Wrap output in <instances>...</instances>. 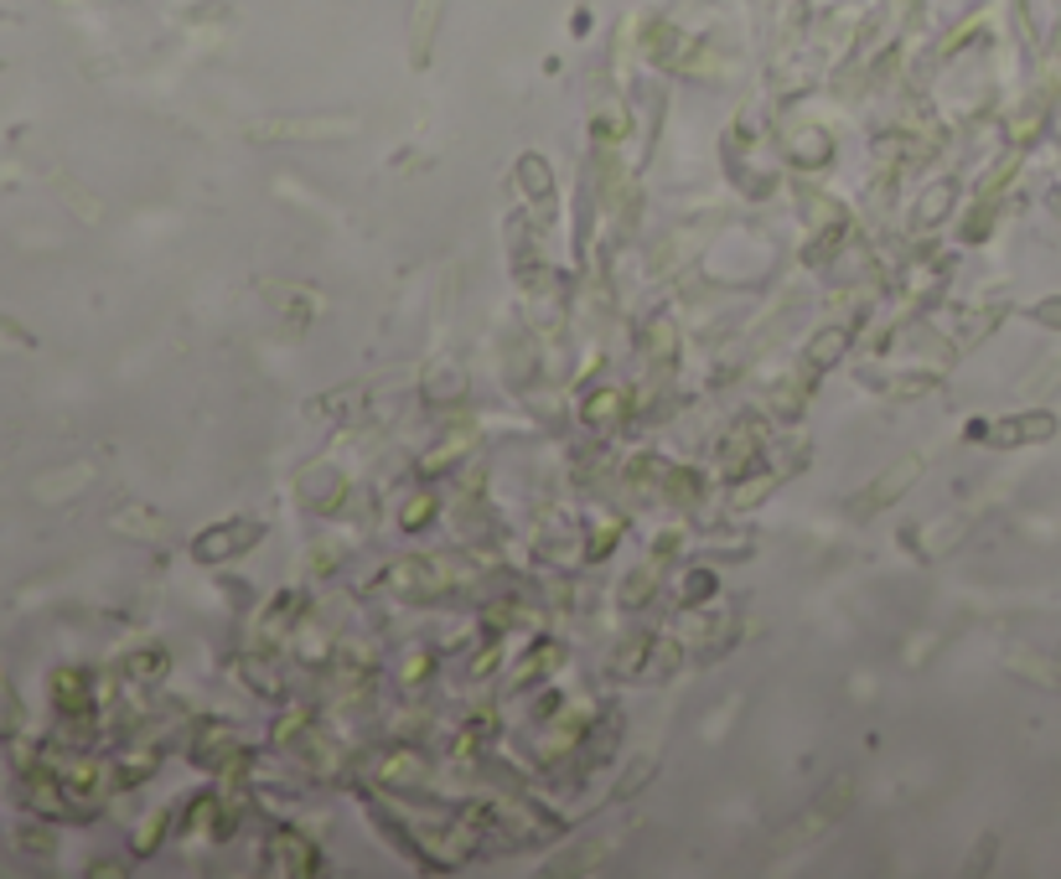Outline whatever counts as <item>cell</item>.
<instances>
[{"instance_id": "e0dca14e", "label": "cell", "mask_w": 1061, "mask_h": 879, "mask_svg": "<svg viewBox=\"0 0 1061 879\" xmlns=\"http://www.w3.org/2000/svg\"><path fill=\"white\" fill-rule=\"evenodd\" d=\"M462 393H466V372L462 368H445V362H441V368L425 378V399H430V404H456Z\"/></svg>"}, {"instance_id": "6da1fadb", "label": "cell", "mask_w": 1061, "mask_h": 879, "mask_svg": "<svg viewBox=\"0 0 1061 879\" xmlns=\"http://www.w3.org/2000/svg\"><path fill=\"white\" fill-rule=\"evenodd\" d=\"M243 135L255 145H270V140H347L358 135V119L353 115H311V119H255Z\"/></svg>"}, {"instance_id": "52a82bcc", "label": "cell", "mask_w": 1061, "mask_h": 879, "mask_svg": "<svg viewBox=\"0 0 1061 879\" xmlns=\"http://www.w3.org/2000/svg\"><path fill=\"white\" fill-rule=\"evenodd\" d=\"M953 203H959V186L953 182H932L917 197V207H911V238H927L932 228H942L948 223V213H953Z\"/></svg>"}, {"instance_id": "4fadbf2b", "label": "cell", "mask_w": 1061, "mask_h": 879, "mask_svg": "<svg viewBox=\"0 0 1061 879\" xmlns=\"http://www.w3.org/2000/svg\"><path fill=\"white\" fill-rule=\"evenodd\" d=\"M274 854H280V864H285L291 875H316V869H322V859H306L316 848H311L301 833H274Z\"/></svg>"}, {"instance_id": "7402d4cb", "label": "cell", "mask_w": 1061, "mask_h": 879, "mask_svg": "<svg viewBox=\"0 0 1061 879\" xmlns=\"http://www.w3.org/2000/svg\"><path fill=\"white\" fill-rule=\"evenodd\" d=\"M617 543H621V518H600V523L591 528V543H585V564H600Z\"/></svg>"}, {"instance_id": "8992f818", "label": "cell", "mask_w": 1061, "mask_h": 879, "mask_svg": "<svg viewBox=\"0 0 1061 879\" xmlns=\"http://www.w3.org/2000/svg\"><path fill=\"white\" fill-rule=\"evenodd\" d=\"M301 621V595L295 590H280L270 600V610H259V621H255V642L249 647H259V652H274V647L285 642V631Z\"/></svg>"}, {"instance_id": "277c9868", "label": "cell", "mask_w": 1061, "mask_h": 879, "mask_svg": "<svg viewBox=\"0 0 1061 879\" xmlns=\"http://www.w3.org/2000/svg\"><path fill=\"white\" fill-rule=\"evenodd\" d=\"M922 471H927V460L917 456V451H911V456H901V460H890L886 471L875 476V487H865V491H859V497H855V502H849V508H855L859 518H870V512L890 508L896 497H907V491L917 487V476H922Z\"/></svg>"}, {"instance_id": "5b68a950", "label": "cell", "mask_w": 1061, "mask_h": 879, "mask_svg": "<svg viewBox=\"0 0 1061 879\" xmlns=\"http://www.w3.org/2000/svg\"><path fill=\"white\" fill-rule=\"evenodd\" d=\"M513 182L518 192H523V203L539 213V228H544L549 218H554V171H549L544 155H523L513 166Z\"/></svg>"}, {"instance_id": "9c48e42d", "label": "cell", "mask_w": 1061, "mask_h": 879, "mask_svg": "<svg viewBox=\"0 0 1061 879\" xmlns=\"http://www.w3.org/2000/svg\"><path fill=\"white\" fill-rule=\"evenodd\" d=\"M829 155H834V140L803 124V130H788V161L798 171H813V166H829Z\"/></svg>"}, {"instance_id": "603a6c76", "label": "cell", "mask_w": 1061, "mask_h": 879, "mask_svg": "<svg viewBox=\"0 0 1061 879\" xmlns=\"http://www.w3.org/2000/svg\"><path fill=\"white\" fill-rule=\"evenodd\" d=\"M472 451V430H462V435H445V445L435 451V456H425V476L445 471V466H456V460Z\"/></svg>"}, {"instance_id": "5bb4252c", "label": "cell", "mask_w": 1061, "mask_h": 879, "mask_svg": "<svg viewBox=\"0 0 1061 879\" xmlns=\"http://www.w3.org/2000/svg\"><path fill=\"white\" fill-rule=\"evenodd\" d=\"M673 352H679V326L668 316H652L648 322V357L652 368H673Z\"/></svg>"}, {"instance_id": "7a4b0ae2", "label": "cell", "mask_w": 1061, "mask_h": 879, "mask_svg": "<svg viewBox=\"0 0 1061 879\" xmlns=\"http://www.w3.org/2000/svg\"><path fill=\"white\" fill-rule=\"evenodd\" d=\"M259 539H264V523L234 518V523H218V528H207V533H197V539H192V558H197V564H234V558H239L243 549H255Z\"/></svg>"}, {"instance_id": "44dd1931", "label": "cell", "mask_w": 1061, "mask_h": 879, "mask_svg": "<svg viewBox=\"0 0 1061 879\" xmlns=\"http://www.w3.org/2000/svg\"><path fill=\"white\" fill-rule=\"evenodd\" d=\"M849 802H855V781H849V777H834V781H829V786L819 792L813 812H823V817L834 823V817H844V807H849Z\"/></svg>"}, {"instance_id": "ffe728a7", "label": "cell", "mask_w": 1061, "mask_h": 879, "mask_svg": "<svg viewBox=\"0 0 1061 879\" xmlns=\"http://www.w3.org/2000/svg\"><path fill=\"white\" fill-rule=\"evenodd\" d=\"M782 481H788L782 471L751 476V487H736V491H730V512H751V508H761V502H767V497H771L777 487H782Z\"/></svg>"}, {"instance_id": "2e32d148", "label": "cell", "mask_w": 1061, "mask_h": 879, "mask_svg": "<svg viewBox=\"0 0 1061 879\" xmlns=\"http://www.w3.org/2000/svg\"><path fill=\"white\" fill-rule=\"evenodd\" d=\"M658 579H663V558L658 564H637L632 575H627V585H621V606H648V595L658 590Z\"/></svg>"}, {"instance_id": "3957f363", "label": "cell", "mask_w": 1061, "mask_h": 879, "mask_svg": "<svg viewBox=\"0 0 1061 879\" xmlns=\"http://www.w3.org/2000/svg\"><path fill=\"white\" fill-rule=\"evenodd\" d=\"M1051 435H1057V420H1051V414H1015V420L968 424V440H974V445H994V451L1036 445V440H1051Z\"/></svg>"}, {"instance_id": "ba28073f", "label": "cell", "mask_w": 1061, "mask_h": 879, "mask_svg": "<svg viewBox=\"0 0 1061 879\" xmlns=\"http://www.w3.org/2000/svg\"><path fill=\"white\" fill-rule=\"evenodd\" d=\"M855 332H859V326H849V322H829L819 337L808 341V368H813V372L834 368V362H840V357L855 347Z\"/></svg>"}, {"instance_id": "cb8c5ba5", "label": "cell", "mask_w": 1061, "mask_h": 879, "mask_svg": "<svg viewBox=\"0 0 1061 879\" xmlns=\"http://www.w3.org/2000/svg\"><path fill=\"white\" fill-rule=\"evenodd\" d=\"M715 595V575L710 569H689V579H684V590H679V606L684 610H694L700 600H710Z\"/></svg>"}, {"instance_id": "30bf717a", "label": "cell", "mask_w": 1061, "mask_h": 879, "mask_svg": "<svg viewBox=\"0 0 1061 879\" xmlns=\"http://www.w3.org/2000/svg\"><path fill=\"white\" fill-rule=\"evenodd\" d=\"M378 781H383V786H425L430 766H425V756H414V750H394L389 761H378Z\"/></svg>"}, {"instance_id": "ac0fdd59", "label": "cell", "mask_w": 1061, "mask_h": 879, "mask_svg": "<svg viewBox=\"0 0 1061 879\" xmlns=\"http://www.w3.org/2000/svg\"><path fill=\"white\" fill-rule=\"evenodd\" d=\"M435 512H441V497H435L430 487H420L410 502L399 508V528H404V533H420V528H430V518H435Z\"/></svg>"}, {"instance_id": "d4e9b609", "label": "cell", "mask_w": 1061, "mask_h": 879, "mask_svg": "<svg viewBox=\"0 0 1061 879\" xmlns=\"http://www.w3.org/2000/svg\"><path fill=\"white\" fill-rule=\"evenodd\" d=\"M166 823H172V812H166V807H155L151 817H145V828L136 833V854H151V848H155V838L166 833Z\"/></svg>"}, {"instance_id": "d6986e66", "label": "cell", "mask_w": 1061, "mask_h": 879, "mask_svg": "<svg viewBox=\"0 0 1061 879\" xmlns=\"http://www.w3.org/2000/svg\"><path fill=\"white\" fill-rule=\"evenodd\" d=\"M435 17H441V0H420V11H414V68H425V63H430Z\"/></svg>"}, {"instance_id": "7c38bea8", "label": "cell", "mask_w": 1061, "mask_h": 879, "mask_svg": "<svg viewBox=\"0 0 1061 879\" xmlns=\"http://www.w3.org/2000/svg\"><path fill=\"white\" fill-rule=\"evenodd\" d=\"M565 662V647L560 642H544V652H523V662L513 668V677H508V688H523L529 677H544V673H554Z\"/></svg>"}, {"instance_id": "4316f807", "label": "cell", "mask_w": 1061, "mask_h": 879, "mask_svg": "<svg viewBox=\"0 0 1061 879\" xmlns=\"http://www.w3.org/2000/svg\"><path fill=\"white\" fill-rule=\"evenodd\" d=\"M1030 322L1057 326V332H1061V295H1051V301H1036V305H1030Z\"/></svg>"}, {"instance_id": "484cf974", "label": "cell", "mask_w": 1061, "mask_h": 879, "mask_svg": "<svg viewBox=\"0 0 1061 879\" xmlns=\"http://www.w3.org/2000/svg\"><path fill=\"white\" fill-rule=\"evenodd\" d=\"M648 781H652V761H648V756H642V761H632V766H627V781H621V786H617V792H611V796H632L637 786H648Z\"/></svg>"}, {"instance_id": "9a60e30c", "label": "cell", "mask_w": 1061, "mask_h": 879, "mask_svg": "<svg viewBox=\"0 0 1061 879\" xmlns=\"http://www.w3.org/2000/svg\"><path fill=\"white\" fill-rule=\"evenodd\" d=\"M756 451H761V445H756L746 430H736V435L725 440V460H719V476H725V481H736L740 471H751V466H756Z\"/></svg>"}, {"instance_id": "8fae6325", "label": "cell", "mask_w": 1061, "mask_h": 879, "mask_svg": "<svg viewBox=\"0 0 1061 879\" xmlns=\"http://www.w3.org/2000/svg\"><path fill=\"white\" fill-rule=\"evenodd\" d=\"M621 414H627V389H596L581 404V420L591 430H611V424H621Z\"/></svg>"}]
</instances>
